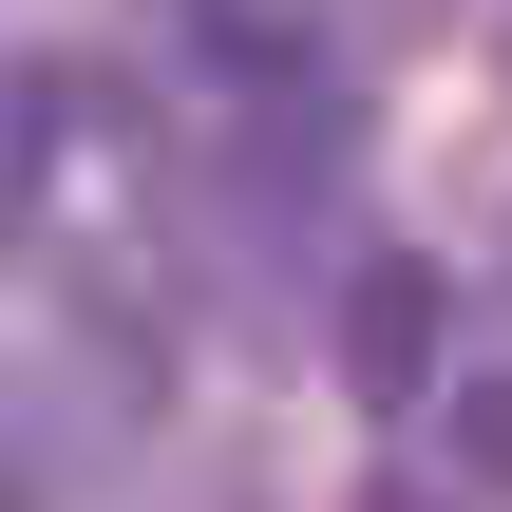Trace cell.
I'll list each match as a JSON object with an SVG mask.
<instances>
[{"label": "cell", "mask_w": 512, "mask_h": 512, "mask_svg": "<svg viewBox=\"0 0 512 512\" xmlns=\"http://www.w3.org/2000/svg\"><path fill=\"white\" fill-rule=\"evenodd\" d=\"M437 285H456V266H399V247L342 285V380H361L380 418H418V399H437Z\"/></svg>", "instance_id": "1"}, {"label": "cell", "mask_w": 512, "mask_h": 512, "mask_svg": "<svg viewBox=\"0 0 512 512\" xmlns=\"http://www.w3.org/2000/svg\"><path fill=\"white\" fill-rule=\"evenodd\" d=\"M456 418H475V475L512 494V399H456Z\"/></svg>", "instance_id": "2"}, {"label": "cell", "mask_w": 512, "mask_h": 512, "mask_svg": "<svg viewBox=\"0 0 512 512\" xmlns=\"http://www.w3.org/2000/svg\"><path fill=\"white\" fill-rule=\"evenodd\" d=\"M361 512H456V494H437V475H380V494H361Z\"/></svg>", "instance_id": "3"}, {"label": "cell", "mask_w": 512, "mask_h": 512, "mask_svg": "<svg viewBox=\"0 0 512 512\" xmlns=\"http://www.w3.org/2000/svg\"><path fill=\"white\" fill-rule=\"evenodd\" d=\"M190 19H228V38H266V0H190Z\"/></svg>", "instance_id": "4"}]
</instances>
